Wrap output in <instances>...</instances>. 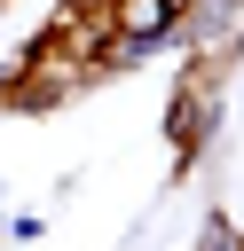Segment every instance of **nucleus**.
Instances as JSON below:
<instances>
[{"label":"nucleus","mask_w":244,"mask_h":251,"mask_svg":"<svg viewBox=\"0 0 244 251\" xmlns=\"http://www.w3.org/2000/svg\"><path fill=\"white\" fill-rule=\"evenodd\" d=\"M220 133V86H213V63H189V78L173 86L165 102V141H173V173H189L205 157V141Z\"/></svg>","instance_id":"f257e3e1"},{"label":"nucleus","mask_w":244,"mask_h":251,"mask_svg":"<svg viewBox=\"0 0 244 251\" xmlns=\"http://www.w3.org/2000/svg\"><path fill=\"white\" fill-rule=\"evenodd\" d=\"M173 39L189 47V63H213V55H236L244 47V0H189Z\"/></svg>","instance_id":"f03ea898"},{"label":"nucleus","mask_w":244,"mask_h":251,"mask_svg":"<svg viewBox=\"0 0 244 251\" xmlns=\"http://www.w3.org/2000/svg\"><path fill=\"white\" fill-rule=\"evenodd\" d=\"M181 8L189 0H102V16H110V31L118 39H142L150 55L173 39V24H181Z\"/></svg>","instance_id":"7ed1b4c3"},{"label":"nucleus","mask_w":244,"mask_h":251,"mask_svg":"<svg viewBox=\"0 0 244 251\" xmlns=\"http://www.w3.org/2000/svg\"><path fill=\"white\" fill-rule=\"evenodd\" d=\"M197 251H244V227H236L228 212H205V227H197Z\"/></svg>","instance_id":"20e7f679"},{"label":"nucleus","mask_w":244,"mask_h":251,"mask_svg":"<svg viewBox=\"0 0 244 251\" xmlns=\"http://www.w3.org/2000/svg\"><path fill=\"white\" fill-rule=\"evenodd\" d=\"M8 71H16V63H0V86H8Z\"/></svg>","instance_id":"39448f33"}]
</instances>
